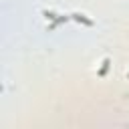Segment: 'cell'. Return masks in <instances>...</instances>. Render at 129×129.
I'll use <instances>...</instances> for the list:
<instances>
[{
  "mask_svg": "<svg viewBox=\"0 0 129 129\" xmlns=\"http://www.w3.org/2000/svg\"><path fill=\"white\" fill-rule=\"evenodd\" d=\"M71 18H73V20H77V22H83L85 26H93V24H95V22H93V20H91L87 14H81V12H75V14H71Z\"/></svg>",
  "mask_w": 129,
  "mask_h": 129,
  "instance_id": "1",
  "label": "cell"
},
{
  "mask_svg": "<svg viewBox=\"0 0 129 129\" xmlns=\"http://www.w3.org/2000/svg\"><path fill=\"white\" fill-rule=\"evenodd\" d=\"M109 67H111V60H109V58H103V62H101V67H99L97 75H99V77H105V75H107V71H109Z\"/></svg>",
  "mask_w": 129,
  "mask_h": 129,
  "instance_id": "2",
  "label": "cell"
},
{
  "mask_svg": "<svg viewBox=\"0 0 129 129\" xmlns=\"http://www.w3.org/2000/svg\"><path fill=\"white\" fill-rule=\"evenodd\" d=\"M67 20H69V16H56V18H54V20L48 24V30H54L58 24H62V22H67Z\"/></svg>",
  "mask_w": 129,
  "mask_h": 129,
  "instance_id": "3",
  "label": "cell"
},
{
  "mask_svg": "<svg viewBox=\"0 0 129 129\" xmlns=\"http://www.w3.org/2000/svg\"><path fill=\"white\" fill-rule=\"evenodd\" d=\"M42 16H44L46 20H54V18H56L58 14H54V12H48V10H44V12H42Z\"/></svg>",
  "mask_w": 129,
  "mask_h": 129,
  "instance_id": "4",
  "label": "cell"
},
{
  "mask_svg": "<svg viewBox=\"0 0 129 129\" xmlns=\"http://www.w3.org/2000/svg\"><path fill=\"white\" fill-rule=\"evenodd\" d=\"M127 79H129V73H127Z\"/></svg>",
  "mask_w": 129,
  "mask_h": 129,
  "instance_id": "5",
  "label": "cell"
}]
</instances>
